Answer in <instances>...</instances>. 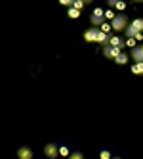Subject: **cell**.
I'll list each match as a JSON object with an SVG mask.
<instances>
[{
    "instance_id": "1",
    "label": "cell",
    "mask_w": 143,
    "mask_h": 159,
    "mask_svg": "<svg viewBox=\"0 0 143 159\" xmlns=\"http://www.w3.org/2000/svg\"><path fill=\"white\" fill-rule=\"evenodd\" d=\"M109 37H111V35L103 33L99 27H90V29L84 31V40L86 42H99V44H103V46H107V44H109Z\"/></svg>"
},
{
    "instance_id": "2",
    "label": "cell",
    "mask_w": 143,
    "mask_h": 159,
    "mask_svg": "<svg viewBox=\"0 0 143 159\" xmlns=\"http://www.w3.org/2000/svg\"><path fill=\"white\" fill-rule=\"evenodd\" d=\"M130 23H128V16L126 14H116L115 17H113V21H111V27H113V31H116V33H120V31H126V27H128Z\"/></svg>"
},
{
    "instance_id": "3",
    "label": "cell",
    "mask_w": 143,
    "mask_h": 159,
    "mask_svg": "<svg viewBox=\"0 0 143 159\" xmlns=\"http://www.w3.org/2000/svg\"><path fill=\"white\" fill-rule=\"evenodd\" d=\"M90 21H92V27H99L105 21V10L95 8L94 12H92V16H90Z\"/></svg>"
},
{
    "instance_id": "4",
    "label": "cell",
    "mask_w": 143,
    "mask_h": 159,
    "mask_svg": "<svg viewBox=\"0 0 143 159\" xmlns=\"http://www.w3.org/2000/svg\"><path fill=\"white\" fill-rule=\"evenodd\" d=\"M44 155L48 159H56L59 155V144H53V142L44 144Z\"/></svg>"
},
{
    "instance_id": "5",
    "label": "cell",
    "mask_w": 143,
    "mask_h": 159,
    "mask_svg": "<svg viewBox=\"0 0 143 159\" xmlns=\"http://www.w3.org/2000/svg\"><path fill=\"white\" fill-rule=\"evenodd\" d=\"M17 159H35V152L31 146H21L17 148Z\"/></svg>"
},
{
    "instance_id": "6",
    "label": "cell",
    "mask_w": 143,
    "mask_h": 159,
    "mask_svg": "<svg viewBox=\"0 0 143 159\" xmlns=\"http://www.w3.org/2000/svg\"><path fill=\"white\" fill-rule=\"evenodd\" d=\"M120 54V48H116V46H103V56L107 60H116V56Z\"/></svg>"
},
{
    "instance_id": "7",
    "label": "cell",
    "mask_w": 143,
    "mask_h": 159,
    "mask_svg": "<svg viewBox=\"0 0 143 159\" xmlns=\"http://www.w3.org/2000/svg\"><path fill=\"white\" fill-rule=\"evenodd\" d=\"M132 60L134 61H143V44H137L136 48H132Z\"/></svg>"
},
{
    "instance_id": "8",
    "label": "cell",
    "mask_w": 143,
    "mask_h": 159,
    "mask_svg": "<svg viewBox=\"0 0 143 159\" xmlns=\"http://www.w3.org/2000/svg\"><path fill=\"white\" fill-rule=\"evenodd\" d=\"M109 46H116V48H120V50H122L124 46H126V40H122V39H120V37H109Z\"/></svg>"
},
{
    "instance_id": "9",
    "label": "cell",
    "mask_w": 143,
    "mask_h": 159,
    "mask_svg": "<svg viewBox=\"0 0 143 159\" xmlns=\"http://www.w3.org/2000/svg\"><path fill=\"white\" fill-rule=\"evenodd\" d=\"M132 73L141 75V73H143V61H136L134 65H132Z\"/></svg>"
},
{
    "instance_id": "10",
    "label": "cell",
    "mask_w": 143,
    "mask_h": 159,
    "mask_svg": "<svg viewBox=\"0 0 143 159\" xmlns=\"http://www.w3.org/2000/svg\"><path fill=\"white\" fill-rule=\"evenodd\" d=\"M115 63H118V65H124V63H128V56H126L124 52H120V54L116 56V60H115Z\"/></svg>"
},
{
    "instance_id": "11",
    "label": "cell",
    "mask_w": 143,
    "mask_h": 159,
    "mask_svg": "<svg viewBox=\"0 0 143 159\" xmlns=\"http://www.w3.org/2000/svg\"><path fill=\"white\" fill-rule=\"evenodd\" d=\"M130 25L134 27V29H137V31H143V17H137V19H134Z\"/></svg>"
},
{
    "instance_id": "12",
    "label": "cell",
    "mask_w": 143,
    "mask_h": 159,
    "mask_svg": "<svg viewBox=\"0 0 143 159\" xmlns=\"http://www.w3.org/2000/svg\"><path fill=\"white\" fill-rule=\"evenodd\" d=\"M67 159H84V153L76 150V152H71V155H69Z\"/></svg>"
},
{
    "instance_id": "13",
    "label": "cell",
    "mask_w": 143,
    "mask_h": 159,
    "mask_svg": "<svg viewBox=\"0 0 143 159\" xmlns=\"http://www.w3.org/2000/svg\"><path fill=\"white\" fill-rule=\"evenodd\" d=\"M99 159H113V153L109 150H101L99 152Z\"/></svg>"
},
{
    "instance_id": "14",
    "label": "cell",
    "mask_w": 143,
    "mask_h": 159,
    "mask_svg": "<svg viewBox=\"0 0 143 159\" xmlns=\"http://www.w3.org/2000/svg\"><path fill=\"white\" fill-rule=\"evenodd\" d=\"M67 14H69L71 17H78V16H80V12H78V10H76V8H73V6H71V8L67 10Z\"/></svg>"
},
{
    "instance_id": "15",
    "label": "cell",
    "mask_w": 143,
    "mask_h": 159,
    "mask_svg": "<svg viewBox=\"0 0 143 159\" xmlns=\"http://www.w3.org/2000/svg\"><path fill=\"white\" fill-rule=\"evenodd\" d=\"M84 6H86V4L82 2V0H74V2H73V8H76V10H78V12H80V10H82Z\"/></svg>"
},
{
    "instance_id": "16",
    "label": "cell",
    "mask_w": 143,
    "mask_h": 159,
    "mask_svg": "<svg viewBox=\"0 0 143 159\" xmlns=\"http://www.w3.org/2000/svg\"><path fill=\"white\" fill-rule=\"evenodd\" d=\"M59 155H63V157H69V155H71V152H69L65 146H59Z\"/></svg>"
},
{
    "instance_id": "17",
    "label": "cell",
    "mask_w": 143,
    "mask_h": 159,
    "mask_svg": "<svg viewBox=\"0 0 143 159\" xmlns=\"http://www.w3.org/2000/svg\"><path fill=\"white\" fill-rule=\"evenodd\" d=\"M115 8L118 10V12H122V10H126V2H124V0H120V2H118V4H116Z\"/></svg>"
},
{
    "instance_id": "18",
    "label": "cell",
    "mask_w": 143,
    "mask_h": 159,
    "mask_svg": "<svg viewBox=\"0 0 143 159\" xmlns=\"http://www.w3.org/2000/svg\"><path fill=\"white\" fill-rule=\"evenodd\" d=\"M99 29H101L103 33H107V35H109V29H113V27H111V25H107V23H105V21H103V23L99 25Z\"/></svg>"
},
{
    "instance_id": "19",
    "label": "cell",
    "mask_w": 143,
    "mask_h": 159,
    "mask_svg": "<svg viewBox=\"0 0 143 159\" xmlns=\"http://www.w3.org/2000/svg\"><path fill=\"white\" fill-rule=\"evenodd\" d=\"M115 16H116V14L113 12V8H111V10H107V12H105V17H107V19H111V21H113V17H115Z\"/></svg>"
},
{
    "instance_id": "20",
    "label": "cell",
    "mask_w": 143,
    "mask_h": 159,
    "mask_svg": "<svg viewBox=\"0 0 143 159\" xmlns=\"http://www.w3.org/2000/svg\"><path fill=\"white\" fill-rule=\"evenodd\" d=\"M126 46H132V48H136V39H128V40H126Z\"/></svg>"
},
{
    "instance_id": "21",
    "label": "cell",
    "mask_w": 143,
    "mask_h": 159,
    "mask_svg": "<svg viewBox=\"0 0 143 159\" xmlns=\"http://www.w3.org/2000/svg\"><path fill=\"white\" fill-rule=\"evenodd\" d=\"M59 2H61L63 6H69V8H71V6H73V2H74V0H59Z\"/></svg>"
},
{
    "instance_id": "22",
    "label": "cell",
    "mask_w": 143,
    "mask_h": 159,
    "mask_svg": "<svg viewBox=\"0 0 143 159\" xmlns=\"http://www.w3.org/2000/svg\"><path fill=\"white\" fill-rule=\"evenodd\" d=\"M120 2V0H107V6H111V8H115L116 4Z\"/></svg>"
},
{
    "instance_id": "23",
    "label": "cell",
    "mask_w": 143,
    "mask_h": 159,
    "mask_svg": "<svg viewBox=\"0 0 143 159\" xmlns=\"http://www.w3.org/2000/svg\"><path fill=\"white\" fill-rule=\"evenodd\" d=\"M82 2H84V4H92V2H94V0H82Z\"/></svg>"
},
{
    "instance_id": "24",
    "label": "cell",
    "mask_w": 143,
    "mask_h": 159,
    "mask_svg": "<svg viewBox=\"0 0 143 159\" xmlns=\"http://www.w3.org/2000/svg\"><path fill=\"white\" fill-rule=\"evenodd\" d=\"M132 2H134V4H139V2H143V0H132Z\"/></svg>"
},
{
    "instance_id": "25",
    "label": "cell",
    "mask_w": 143,
    "mask_h": 159,
    "mask_svg": "<svg viewBox=\"0 0 143 159\" xmlns=\"http://www.w3.org/2000/svg\"><path fill=\"white\" fill-rule=\"evenodd\" d=\"M113 159H122V157H118V155H113Z\"/></svg>"
}]
</instances>
